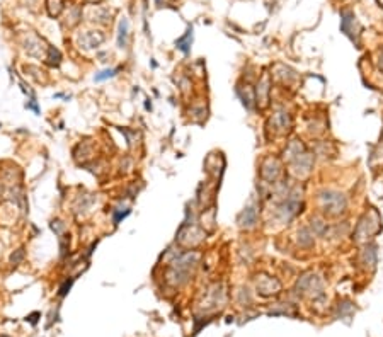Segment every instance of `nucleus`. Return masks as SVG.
I'll list each match as a JSON object with an SVG mask.
<instances>
[{
	"label": "nucleus",
	"instance_id": "obj_8",
	"mask_svg": "<svg viewBox=\"0 0 383 337\" xmlns=\"http://www.w3.org/2000/svg\"><path fill=\"white\" fill-rule=\"evenodd\" d=\"M51 230L54 232L57 235H63V230H65V225H63L60 220H53L51 221Z\"/></svg>",
	"mask_w": 383,
	"mask_h": 337
},
{
	"label": "nucleus",
	"instance_id": "obj_2",
	"mask_svg": "<svg viewBox=\"0 0 383 337\" xmlns=\"http://www.w3.org/2000/svg\"><path fill=\"white\" fill-rule=\"evenodd\" d=\"M102 36L101 34H94V33H87V34H84V36L80 38V44L84 48H97V44H101L102 43Z\"/></svg>",
	"mask_w": 383,
	"mask_h": 337
},
{
	"label": "nucleus",
	"instance_id": "obj_4",
	"mask_svg": "<svg viewBox=\"0 0 383 337\" xmlns=\"http://www.w3.org/2000/svg\"><path fill=\"white\" fill-rule=\"evenodd\" d=\"M126 38H128V21L126 19H123V21L119 22V36H118L119 48L126 46Z\"/></svg>",
	"mask_w": 383,
	"mask_h": 337
},
{
	"label": "nucleus",
	"instance_id": "obj_7",
	"mask_svg": "<svg viewBox=\"0 0 383 337\" xmlns=\"http://www.w3.org/2000/svg\"><path fill=\"white\" fill-rule=\"evenodd\" d=\"M116 72H118V70H113V68H111V70L99 72L97 75L94 77V80H96V82H102V80H106V78H111V77H114V75H116Z\"/></svg>",
	"mask_w": 383,
	"mask_h": 337
},
{
	"label": "nucleus",
	"instance_id": "obj_1",
	"mask_svg": "<svg viewBox=\"0 0 383 337\" xmlns=\"http://www.w3.org/2000/svg\"><path fill=\"white\" fill-rule=\"evenodd\" d=\"M322 200H324V208L325 211L329 213H339L342 211V208H344V198L341 194H337V192H327L325 196H322Z\"/></svg>",
	"mask_w": 383,
	"mask_h": 337
},
{
	"label": "nucleus",
	"instance_id": "obj_9",
	"mask_svg": "<svg viewBox=\"0 0 383 337\" xmlns=\"http://www.w3.org/2000/svg\"><path fill=\"white\" fill-rule=\"evenodd\" d=\"M72 283H73V279H70V281H65V283H63L62 285V288H60V291H58V296H62V298H63V296H65L67 293H68V291H70V288H72Z\"/></svg>",
	"mask_w": 383,
	"mask_h": 337
},
{
	"label": "nucleus",
	"instance_id": "obj_6",
	"mask_svg": "<svg viewBox=\"0 0 383 337\" xmlns=\"http://www.w3.org/2000/svg\"><path fill=\"white\" fill-rule=\"evenodd\" d=\"M24 257H26V252H24L22 247H21V249H17V250H14V254L11 256V264L12 266H19L24 261Z\"/></svg>",
	"mask_w": 383,
	"mask_h": 337
},
{
	"label": "nucleus",
	"instance_id": "obj_5",
	"mask_svg": "<svg viewBox=\"0 0 383 337\" xmlns=\"http://www.w3.org/2000/svg\"><path fill=\"white\" fill-rule=\"evenodd\" d=\"M243 221H247L245 223L247 227H251V225H254V223H256V210H254V208H247V210L242 213L240 223H243Z\"/></svg>",
	"mask_w": 383,
	"mask_h": 337
},
{
	"label": "nucleus",
	"instance_id": "obj_3",
	"mask_svg": "<svg viewBox=\"0 0 383 337\" xmlns=\"http://www.w3.org/2000/svg\"><path fill=\"white\" fill-rule=\"evenodd\" d=\"M48 65L49 67H58L60 65V62H62V53L58 51L57 48H53V46H49L48 48Z\"/></svg>",
	"mask_w": 383,
	"mask_h": 337
}]
</instances>
